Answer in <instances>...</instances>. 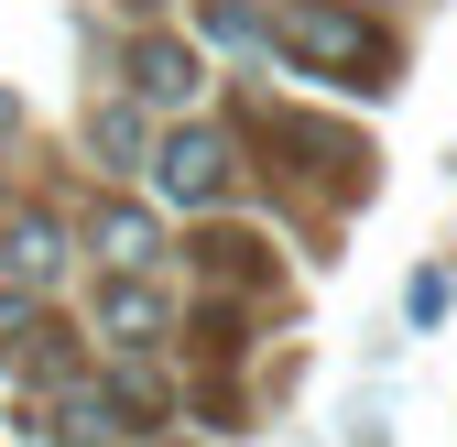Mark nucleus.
<instances>
[{
  "label": "nucleus",
  "mask_w": 457,
  "mask_h": 447,
  "mask_svg": "<svg viewBox=\"0 0 457 447\" xmlns=\"http://www.w3.org/2000/svg\"><path fill=\"white\" fill-rule=\"evenodd\" d=\"M272 44L295 55V66H327L337 88H392V44L349 12H327V0H295V12L272 22Z\"/></svg>",
  "instance_id": "obj_1"
},
{
  "label": "nucleus",
  "mask_w": 457,
  "mask_h": 447,
  "mask_svg": "<svg viewBox=\"0 0 457 447\" xmlns=\"http://www.w3.org/2000/svg\"><path fill=\"white\" fill-rule=\"evenodd\" d=\"M131 88L163 98V109H186V98H196V55H186L175 33H142V44H131Z\"/></svg>",
  "instance_id": "obj_4"
},
{
  "label": "nucleus",
  "mask_w": 457,
  "mask_h": 447,
  "mask_svg": "<svg viewBox=\"0 0 457 447\" xmlns=\"http://www.w3.org/2000/svg\"><path fill=\"white\" fill-rule=\"evenodd\" d=\"M120 12H153V0H120Z\"/></svg>",
  "instance_id": "obj_8"
},
{
  "label": "nucleus",
  "mask_w": 457,
  "mask_h": 447,
  "mask_svg": "<svg viewBox=\"0 0 457 447\" xmlns=\"http://www.w3.org/2000/svg\"><path fill=\"white\" fill-rule=\"evenodd\" d=\"M153 186L175 197V207H218L228 186H240V142H228V131H175V142L153 153Z\"/></svg>",
  "instance_id": "obj_2"
},
{
  "label": "nucleus",
  "mask_w": 457,
  "mask_h": 447,
  "mask_svg": "<svg viewBox=\"0 0 457 447\" xmlns=\"http://www.w3.org/2000/svg\"><path fill=\"white\" fill-rule=\"evenodd\" d=\"M87 142H98L109 164H142V109H120V98H98V109H87Z\"/></svg>",
  "instance_id": "obj_7"
},
{
  "label": "nucleus",
  "mask_w": 457,
  "mask_h": 447,
  "mask_svg": "<svg viewBox=\"0 0 457 447\" xmlns=\"http://www.w3.org/2000/svg\"><path fill=\"white\" fill-rule=\"evenodd\" d=\"M87 251H98L109 273H142V262H153V218H142V207H109L98 230H87Z\"/></svg>",
  "instance_id": "obj_6"
},
{
  "label": "nucleus",
  "mask_w": 457,
  "mask_h": 447,
  "mask_svg": "<svg viewBox=\"0 0 457 447\" xmlns=\"http://www.w3.org/2000/svg\"><path fill=\"white\" fill-rule=\"evenodd\" d=\"M163 327H175V306H163L142 273H109V284H98V339L109 350H153Z\"/></svg>",
  "instance_id": "obj_3"
},
{
  "label": "nucleus",
  "mask_w": 457,
  "mask_h": 447,
  "mask_svg": "<svg viewBox=\"0 0 457 447\" xmlns=\"http://www.w3.org/2000/svg\"><path fill=\"white\" fill-rule=\"evenodd\" d=\"M22 273V284H54V273H66V230H54V218H12V251H0Z\"/></svg>",
  "instance_id": "obj_5"
}]
</instances>
